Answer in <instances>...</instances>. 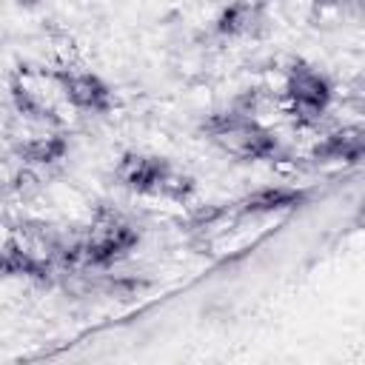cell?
<instances>
[{
    "label": "cell",
    "mask_w": 365,
    "mask_h": 365,
    "mask_svg": "<svg viewBox=\"0 0 365 365\" xmlns=\"http://www.w3.org/2000/svg\"><path fill=\"white\" fill-rule=\"evenodd\" d=\"M123 177L134 188H151V185H157V182L165 180V165L163 163H154V160H134V163H128V168H125Z\"/></svg>",
    "instance_id": "3957f363"
},
{
    "label": "cell",
    "mask_w": 365,
    "mask_h": 365,
    "mask_svg": "<svg viewBox=\"0 0 365 365\" xmlns=\"http://www.w3.org/2000/svg\"><path fill=\"white\" fill-rule=\"evenodd\" d=\"M294 200H297V197L288 194V191H265V194L254 197V200L248 202V208H279V205H288V202H294Z\"/></svg>",
    "instance_id": "277c9868"
},
{
    "label": "cell",
    "mask_w": 365,
    "mask_h": 365,
    "mask_svg": "<svg viewBox=\"0 0 365 365\" xmlns=\"http://www.w3.org/2000/svg\"><path fill=\"white\" fill-rule=\"evenodd\" d=\"M291 94L299 106L305 108H322L328 100V86L322 77H317L314 71H299L291 80Z\"/></svg>",
    "instance_id": "6da1fadb"
},
{
    "label": "cell",
    "mask_w": 365,
    "mask_h": 365,
    "mask_svg": "<svg viewBox=\"0 0 365 365\" xmlns=\"http://www.w3.org/2000/svg\"><path fill=\"white\" fill-rule=\"evenodd\" d=\"M31 151H34V157H37V160H48V157L60 154V151H63V145H60V143H37Z\"/></svg>",
    "instance_id": "5b68a950"
},
{
    "label": "cell",
    "mask_w": 365,
    "mask_h": 365,
    "mask_svg": "<svg viewBox=\"0 0 365 365\" xmlns=\"http://www.w3.org/2000/svg\"><path fill=\"white\" fill-rule=\"evenodd\" d=\"M66 88H68V97H71L77 106H86V108H103L106 100H108L103 83L94 80V77H71V80L66 83Z\"/></svg>",
    "instance_id": "7a4b0ae2"
}]
</instances>
